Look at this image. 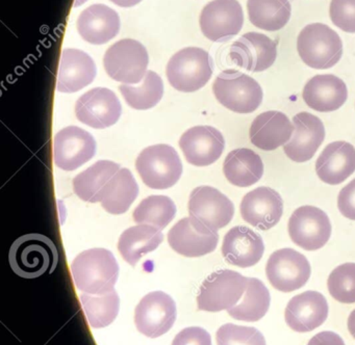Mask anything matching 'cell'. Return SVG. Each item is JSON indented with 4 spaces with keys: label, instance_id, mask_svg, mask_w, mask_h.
Listing matches in <instances>:
<instances>
[{
    "label": "cell",
    "instance_id": "16",
    "mask_svg": "<svg viewBox=\"0 0 355 345\" xmlns=\"http://www.w3.org/2000/svg\"><path fill=\"white\" fill-rule=\"evenodd\" d=\"M189 212L193 218L217 231L232 222L234 206L221 191L205 185L196 187L191 193Z\"/></svg>",
    "mask_w": 355,
    "mask_h": 345
},
{
    "label": "cell",
    "instance_id": "32",
    "mask_svg": "<svg viewBox=\"0 0 355 345\" xmlns=\"http://www.w3.org/2000/svg\"><path fill=\"white\" fill-rule=\"evenodd\" d=\"M247 10L249 20L254 26L278 31L290 21L292 6L288 0H248Z\"/></svg>",
    "mask_w": 355,
    "mask_h": 345
},
{
    "label": "cell",
    "instance_id": "12",
    "mask_svg": "<svg viewBox=\"0 0 355 345\" xmlns=\"http://www.w3.org/2000/svg\"><path fill=\"white\" fill-rule=\"evenodd\" d=\"M168 241L176 253L184 257H201L215 251L219 235L217 231L190 216L172 227Z\"/></svg>",
    "mask_w": 355,
    "mask_h": 345
},
{
    "label": "cell",
    "instance_id": "19",
    "mask_svg": "<svg viewBox=\"0 0 355 345\" xmlns=\"http://www.w3.org/2000/svg\"><path fill=\"white\" fill-rule=\"evenodd\" d=\"M180 147L189 163L207 166L219 159L225 148V139L214 127L196 126L182 135Z\"/></svg>",
    "mask_w": 355,
    "mask_h": 345
},
{
    "label": "cell",
    "instance_id": "23",
    "mask_svg": "<svg viewBox=\"0 0 355 345\" xmlns=\"http://www.w3.org/2000/svg\"><path fill=\"white\" fill-rule=\"evenodd\" d=\"M294 125L284 112L270 110L259 114L251 124V143L263 151H273L284 145L294 132Z\"/></svg>",
    "mask_w": 355,
    "mask_h": 345
},
{
    "label": "cell",
    "instance_id": "18",
    "mask_svg": "<svg viewBox=\"0 0 355 345\" xmlns=\"http://www.w3.org/2000/svg\"><path fill=\"white\" fill-rule=\"evenodd\" d=\"M240 210L245 222L267 231L279 222L284 213V201L275 189L257 187L244 195Z\"/></svg>",
    "mask_w": 355,
    "mask_h": 345
},
{
    "label": "cell",
    "instance_id": "20",
    "mask_svg": "<svg viewBox=\"0 0 355 345\" xmlns=\"http://www.w3.org/2000/svg\"><path fill=\"white\" fill-rule=\"evenodd\" d=\"M293 124L294 136L284 145V153L293 161H309L325 139L323 123L315 114L304 112L293 118Z\"/></svg>",
    "mask_w": 355,
    "mask_h": 345
},
{
    "label": "cell",
    "instance_id": "13",
    "mask_svg": "<svg viewBox=\"0 0 355 345\" xmlns=\"http://www.w3.org/2000/svg\"><path fill=\"white\" fill-rule=\"evenodd\" d=\"M203 35L213 42H225L238 35L244 24L243 8L238 0H213L200 15Z\"/></svg>",
    "mask_w": 355,
    "mask_h": 345
},
{
    "label": "cell",
    "instance_id": "14",
    "mask_svg": "<svg viewBox=\"0 0 355 345\" xmlns=\"http://www.w3.org/2000/svg\"><path fill=\"white\" fill-rule=\"evenodd\" d=\"M96 153L94 137L84 129L66 127L55 134L53 159L58 168L74 170L92 159Z\"/></svg>",
    "mask_w": 355,
    "mask_h": 345
},
{
    "label": "cell",
    "instance_id": "3",
    "mask_svg": "<svg viewBox=\"0 0 355 345\" xmlns=\"http://www.w3.org/2000/svg\"><path fill=\"white\" fill-rule=\"evenodd\" d=\"M297 50L305 64L318 70H326L340 62L343 43L338 33L327 25L311 23L299 33Z\"/></svg>",
    "mask_w": 355,
    "mask_h": 345
},
{
    "label": "cell",
    "instance_id": "39",
    "mask_svg": "<svg viewBox=\"0 0 355 345\" xmlns=\"http://www.w3.org/2000/svg\"><path fill=\"white\" fill-rule=\"evenodd\" d=\"M330 19L338 28L355 33V0H331Z\"/></svg>",
    "mask_w": 355,
    "mask_h": 345
},
{
    "label": "cell",
    "instance_id": "11",
    "mask_svg": "<svg viewBox=\"0 0 355 345\" xmlns=\"http://www.w3.org/2000/svg\"><path fill=\"white\" fill-rule=\"evenodd\" d=\"M175 319V301L163 291L145 295L135 310L137 328L149 338L166 334L173 326Z\"/></svg>",
    "mask_w": 355,
    "mask_h": 345
},
{
    "label": "cell",
    "instance_id": "21",
    "mask_svg": "<svg viewBox=\"0 0 355 345\" xmlns=\"http://www.w3.org/2000/svg\"><path fill=\"white\" fill-rule=\"evenodd\" d=\"M328 303L323 294L317 291H305L288 301L286 308V322L293 330L311 332L327 319Z\"/></svg>",
    "mask_w": 355,
    "mask_h": 345
},
{
    "label": "cell",
    "instance_id": "8",
    "mask_svg": "<svg viewBox=\"0 0 355 345\" xmlns=\"http://www.w3.org/2000/svg\"><path fill=\"white\" fill-rule=\"evenodd\" d=\"M248 284V278L230 269L209 274L201 285L197 306L201 311L220 312L234 307Z\"/></svg>",
    "mask_w": 355,
    "mask_h": 345
},
{
    "label": "cell",
    "instance_id": "27",
    "mask_svg": "<svg viewBox=\"0 0 355 345\" xmlns=\"http://www.w3.org/2000/svg\"><path fill=\"white\" fill-rule=\"evenodd\" d=\"M78 30L85 41L103 45L119 33V15L105 4H92L78 17Z\"/></svg>",
    "mask_w": 355,
    "mask_h": 345
},
{
    "label": "cell",
    "instance_id": "29",
    "mask_svg": "<svg viewBox=\"0 0 355 345\" xmlns=\"http://www.w3.org/2000/svg\"><path fill=\"white\" fill-rule=\"evenodd\" d=\"M163 239L164 235L159 229L149 224H139L122 233L118 249L123 259L135 266L143 256L157 249Z\"/></svg>",
    "mask_w": 355,
    "mask_h": 345
},
{
    "label": "cell",
    "instance_id": "31",
    "mask_svg": "<svg viewBox=\"0 0 355 345\" xmlns=\"http://www.w3.org/2000/svg\"><path fill=\"white\" fill-rule=\"evenodd\" d=\"M139 185L128 168H120L107 183L101 197V205L109 213L128 211L138 197Z\"/></svg>",
    "mask_w": 355,
    "mask_h": 345
},
{
    "label": "cell",
    "instance_id": "41",
    "mask_svg": "<svg viewBox=\"0 0 355 345\" xmlns=\"http://www.w3.org/2000/svg\"><path fill=\"white\" fill-rule=\"evenodd\" d=\"M338 206L345 218L355 220V179L338 193Z\"/></svg>",
    "mask_w": 355,
    "mask_h": 345
},
{
    "label": "cell",
    "instance_id": "33",
    "mask_svg": "<svg viewBox=\"0 0 355 345\" xmlns=\"http://www.w3.org/2000/svg\"><path fill=\"white\" fill-rule=\"evenodd\" d=\"M270 301L271 297L266 285L259 278H248L242 301L228 309L227 312L234 319L254 322L267 314Z\"/></svg>",
    "mask_w": 355,
    "mask_h": 345
},
{
    "label": "cell",
    "instance_id": "5",
    "mask_svg": "<svg viewBox=\"0 0 355 345\" xmlns=\"http://www.w3.org/2000/svg\"><path fill=\"white\" fill-rule=\"evenodd\" d=\"M218 101L232 112L251 114L263 102V89L255 79L240 71H223L213 85Z\"/></svg>",
    "mask_w": 355,
    "mask_h": 345
},
{
    "label": "cell",
    "instance_id": "35",
    "mask_svg": "<svg viewBox=\"0 0 355 345\" xmlns=\"http://www.w3.org/2000/svg\"><path fill=\"white\" fill-rule=\"evenodd\" d=\"M119 89L130 107L139 110L150 109L161 101L164 83L157 73L147 71L144 80L139 85H121Z\"/></svg>",
    "mask_w": 355,
    "mask_h": 345
},
{
    "label": "cell",
    "instance_id": "38",
    "mask_svg": "<svg viewBox=\"0 0 355 345\" xmlns=\"http://www.w3.org/2000/svg\"><path fill=\"white\" fill-rule=\"evenodd\" d=\"M218 345H266L265 337L257 328L226 324L216 334Z\"/></svg>",
    "mask_w": 355,
    "mask_h": 345
},
{
    "label": "cell",
    "instance_id": "26",
    "mask_svg": "<svg viewBox=\"0 0 355 345\" xmlns=\"http://www.w3.org/2000/svg\"><path fill=\"white\" fill-rule=\"evenodd\" d=\"M309 107L320 112L338 110L348 98L346 83L331 74L315 75L309 79L302 91Z\"/></svg>",
    "mask_w": 355,
    "mask_h": 345
},
{
    "label": "cell",
    "instance_id": "6",
    "mask_svg": "<svg viewBox=\"0 0 355 345\" xmlns=\"http://www.w3.org/2000/svg\"><path fill=\"white\" fill-rule=\"evenodd\" d=\"M136 168L143 182L153 189H167L176 184L182 174V163L171 145L161 143L141 152Z\"/></svg>",
    "mask_w": 355,
    "mask_h": 345
},
{
    "label": "cell",
    "instance_id": "17",
    "mask_svg": "<svg viewBox=\"0 0 355 345\" xmlns=\"http://www.w3.org/2000/svg\"><path fill=\"white\" fill-rule=\"evenodd\" d=\"M232 62L250 72H263L275 62L277 44L263 33H247L230 47Z\"/></svg>",
    "mask_w": 355,
    "mask_h": 345
},
{
    "label": "cell",
    "instance_id": "1",
    "mask_svg": "<svg viewBox=\"0 0 355 345\" xmlns=\"http://www.w3.org/2000/svg\"><path fill=\"white\" fill-rule=\"evenodd\" d=\"M71 274L78 290L101 294L113 290L119 276V265L109 249H88L73 260Z\"/></svg>",
    "mask_w": 355,
    "mask_h": 345
},
{
    "label": "cell",
    "instance_id": "22",
    "mask_svg": "<svg viewBox=\"0 0 355 345\" xmlns=\"http://www.w3.org/2000/svg\"><path fill=\"white\" fill-rule=\"evenodd\" d=\"M265 253V243L259 233L248 227L236 226L224 236L222 254L226 262L239 267L259 263Z\"/></svg>",
    "mask_w": 355,
    "mask_h": 345
},
{
    "label": "cell",
    "instance_id": "42",
    "mask_svg": "<svg viewBox=\"0 0 355 345\" xmlns=\"http://www.w3.org/2000/svg\"><path fill=\"white\" fill-rule=\"evenodd\" d=\"M307 345H345L342 337L329 330H324L315 335Z\"/></svg>",
    "mask_w": 355,
    "mask_h": 345
},
{
    "label": "cell",
    "instance_id": "40",
    "mask_svg": "<svg viewBox=\"0 0 355 345\" xmlns=\"http://www.w3.org/2000/svg\"><path fill=\"white\" fill-rule=\"evenodd\" d=\"M172 345H211V335L199 326H191L180 330Z\"/></svg>",
    "mask_w": 355,
    "mask_h": 345
},
{
    "label": "cell",
    "instance_id": "30",
    "mask_svg": "<svg viewBox=\"0 0 355 345\" xmlns=\"http://www.w3.org/2000/svg\"><path fill=\"white\" fill-rule=\"evenodd\" d=\"M120 170L119 164L101 160L78 174L73 180V191L83 201L97 203L101 201L107 183Z\"/></svg>",
    "mask_w": 355,
    "mask_h": 345
},
{
    "label": "cell",
    "instance_id": "24",
    "mask_svg": "<svg viewBox=\"0 0 355 345\" xmlns=\"http://www.w3.org/2000/svg\"><path fill=\"white\" fill-rule=\"evenodd\" d=\"M315 172L323 182L338 185L355 172V148L347 141L326 145L315 161Z\"/></svg>",
    "mask_w": 355,
    "mask_h": 345
},
{
    "label": "cell",
    "instance_id": "36",
    "mask_svg": "<svg viewBox=\"0 0 355 345\" xmlns=\"http://www.w3.org/2000/svg\"><path fill=\"white\" fill-rule=\"evenodd\" d=\"M176 214V206L166 195H150L143 200L134 211L135 222L162 229L171 222Z\"/></svg>",
    "mask_w": 355,
    "mask_h": 345
},
{
    "label": "cell",
    "instance_id": "37",
    "mask_svg": "<svg viewBox=\"0 0 355 345\" xmlns=\"http://www.w3.org/2000/svg\"><path fill=\"white\" fill-rule=\"evenodd\" d=\"M328 290L336 301L355 303V263H345L332 270L327 281Z\"/></svg>",
    "mask_w": 355,
    "mask_h": 345
},
{
    "label": "cell",
    "instance_id": "7",
    "mask_svg": "<svg viewBox=\"0 0 355 345\" xmlns=\"http://www.w3.org/2000/svg\"><path fill=\"white\" fill-rule=\"evenodd\" d=\"M149 56L146 48L136 39H124L105 52L103 66L114 80L138 85L147 73Z\"/></svg>",
    "mask_w": 355,
    "mask_h": 345
},
{
    "label": "cell",
    "instance_id": "9",
    "mask_svg": "<svg viewBox=\"0 0 355 345\" xmlns=\"http://www.w3.org/2000/svg\"><path fill=\"white\" fill-rule=\"evenodd\" d=\"M311 272V264L306 257L288 247L274 251L266 266L268 280L274 288L282 292L302 288Z\"/></svg>",
    "mask_w": 355,
    "mask_h": 345
},
{
    "label": "cell",
    "instance_id": "4",
    "mask_svg": "<svg viewBox=\"0 0 355 345\" xmlns=\"http://www.w3.org/2000/svg\"><path fill=\"white\" fill-rule=\"evenodd\" d=\"M166 72L174 89L192 93L209 82L214 72L213 58L201 48H184L170 58Z\"/></svg>",
    "mask_w": 355,
    "mask_h": 345
},
{
    "label": "cell",
    "instance_id": "28",
    "mask_svg": "<svg viewBox=\"0 0 355 345\" xmlns=\"http://www.w3.org/2000/svg\"><path fill=\"white\" fill-rule=\"evenodd\" d=\"M223 172L232 184L239 187L251 186L263 177V160L252 150L239 148L226 156Z\"/></svg>",
    "mask_w": 355,
    "mask_h": 345
},
{
    "label": "cell",
    "instance_id": "34",
    "mask_svg": "<svg viewBox=\"0 0 355 345\" xmlns=\"http://www.w3.org/2000/svg\"><path fill=\"white\" fill-rule=\"evenodd\" d=\"M83 309L92 328L110 326L119 313L120 299L115 289L101 294H80Z\"/></svg>",
    "mask_w": 355,
    "mask_h": 345
},
{
    "label": "cell",
    "instance_id": "43",
    "mask_svg": "<svg viewBox=\"0 0 355 345\" xmlns=\"http://www.w3.org/2000/svg\"><path fill=\"white\" fill-rule=\"evenodd\" d=\"M111 1L122 8H132V6L140 3L142 0H111Z\"/></svg>",
    "mask_w": 355,
    "mask_h": 345
},
{
    "label": "cell",
    "instance_id": "44",
    "mask_svg": "<svg viewBox=\"0 0 355 345\" xmlns=\"http://www.w3.org/2000/svg\"><path fill=\"white\" fill-rule=\"evenodd\" d=\"M348 330L353 338L355 339V309L351 312L348 318Z\"/></svg>",
    "mask_w": 355,
    "mask_h": 345
},
{
    "label": "cell",
    "instance_id": "10",
    "mask_svg": "<svg viewBox=\"0 0 355 345\" xmlns=\"http://www.w3.org/2000/svg\"><path fill=\"white\" fill-rule=\"evenodd\" d=\"M288 234L293 242L306 251L323 247L331 235V224L327 214L315 206H301L291 215Z\"/></svg>",
    "mask_w": 355,
    "mask_h": 345
},
{
    "label": "cell",
    "instance_id": "15",
    "mask_svg": "<svg viewBox=\"0 0 355 345\" xmlns=\"http://www.w3.org/2000/svg\"><path fill=\"white\" fill-rule=\"evenodd\" d=\"M121 112V103L117 96L105 87H95L87 91L78 100L76 105L78 121L96 129L115 125Z\"/></svg>",
    "mask_w": 355,
    "mask_h": 345
},
{
    "label": "cell",
    "instance_id": "2",
    "mask_svg": "<svg viewBox=\"0 0 355 345\" xmlns=\"http://www.w3.org/2000/svg\"><path fill=\"white\" fill-rule=\"evenodd\" d=\"M58 249L55 243L42 234L19 237L10 249V264L16 274L26 278L43 276L57 267Z\"/></svg>",
    "mask_w": 355,
    "mask_h": 345
},
{
    "label": "cell",
    "instance_id": "25",
    "mask_svg": "<svg viewBox=\"0 0 355 345\" xmlns=\"http://www.w3.org/2000/svg\"><path fill=\"white\" fill-rule=\"evenodd\" d=\"M96 64L90 55L78 49H64L58 76V91L76 93L91 85L96 76Z\"/></svg>",
    "mask_w": 355,
    "mask_h": 345
}]
</instances>
